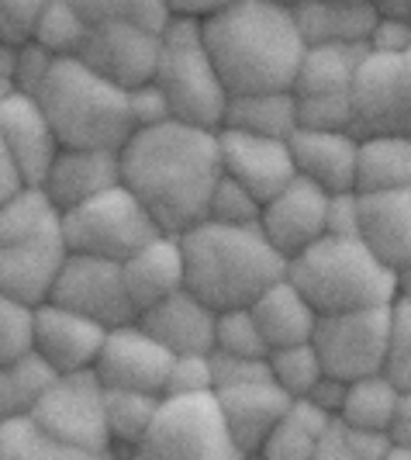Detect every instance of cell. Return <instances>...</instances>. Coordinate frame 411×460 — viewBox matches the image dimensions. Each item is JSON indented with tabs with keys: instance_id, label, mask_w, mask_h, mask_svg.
<instances>
[{
	"instance_id": "6da1fadb",
	"label": "cell",
	"mask_w": 411,
	"mask_h": 460,
	"mask_svg": "<svg viewBox=\"0 0 411 460\" xmlns=\"http://www.w3.org/2000/svg\"><path fill=\"white\" fill-rule=\"evenodd\" d=\"M222 177L225 160L218 128L173 118L136 128L121 146V181L145 201L162 232H187L205 222Z\"/></svg>"
},
{
	"instance_id": "7a4b0ae2",
	"label": "cell",
	"mask_w": 411,
	"mask_h": 460,
	"mask_svg": "<svg viewBox=\"0 0 411 460\" xmlns=\"http://www.w3.org/2000/svg\"><path fill=\"white\" fill-rule=\"evenodd\" d=\"M201 31L229 93L294 91L308 42L291 7L276 0H235L205 18Z\"/></svg>"
},
{
	"instance_id": "3957f363",
	"label": "cell",
	"mask_w": 411,
	"mask_h": 460,
	"mask_svg": "<svg viewBox=\"0 0 411 460\" xmlns=\"http://www.w3.org/2000/svg\"><path fill=\"white\" fill-rule=\"evenodd\" d=\"M187 260V288L207 305L239 308L252 305L270 284L287 277V256L259 226H232L205 218L180 232Z\"/></svg>"
},
{
	"instance_id": "277c9868",
	"label": "cell",
	"mask_w": 411,
	"mask_h": 460,
	"mask_svg": "<svg viewBox=\"0 0 411 460\" xmlns=\"http://www.w3.org/2000/svg\"><path fill=\"white\" fill-rule=\"evenodd\" d=\"M35 97L63 146L121 149L136 132L128 91L80 56H59Z\"/></svg>"
},
{
	"instance_id": "5b68a950",
	"label": "cell",
	"mask_w": 411,
	"mask_h": 460,
	"mask_svg": "<svg viewBox=\"0 0 411 460\" xmlns=\"http://www.w3.org/2000/svg\"><path fill=\"white\" fill-rule=\"evenodd\" d=\"M287 277L321 315L394 305L398 298V270L377 256L363 235L325 232L308 250L287 260Z\"/></svg>"
},
{
	"instance_id": "8992f818",
	"label": "cell",
	"mask_w": 411,
	"mask_h": 460,
	"mask_svg": "<svg viewBox=\"0 0 411 460\" xmlns=\"http://www.w3.org/2000/svg\"><path fill=\"white\" fill-rule=\"evenodd\" d=\"M156 80L173 104V118L205 125V128L225 125L232 93L211 59V49H207L197 18L173 14L166 22Z\"/></svg>"
},
{
	"instance_id": "52a82bcc",
	"label": "cell",
	"mask_w": 411,
	"mask_h": 460,
	"mask_svg": "<svg viewBox=\"0 0 411 460\" xmlns=\"http://www.w3.org/2000/svg\"><path fill=\"white\" fill-rule=\"evenodd\" d=\"M136 457L149 460H242L218 392L162 394L160 412Z\"/></svg>"
},
{
	"instance_id": "ba28073f",
	"label": "cell",
	"mask_w": 411,
	"mask_h": 460,
	"mask_svg": "<svg viewBox=\"0 0 411 460\" xmlns=\"http://www.w3.org/2000/svg\"><path fill=\"white\" fill-rule=\"evenodd\" d=\"M63 229H66V243L73 253L128 260L138 246L156 239L162 226L136 190L121 181V184L87 198L83 205L66 208Z\"/></svg>"
},
{
	"instance_id": "9c48e42d",
	"label": "cell",
	"mask_w": 411,
	"mask_h": 460,
	"mask_svg": "<svg viewBox=\"0 0 411 460\" xmlns=\"http://www.w3.org/2000/svg\"><path fill=\"white\" fill-rule=\"evenodd\" d=\"M31 412L80 460L115 457V439L108 426V385L93 367L59 374Z\"/></svg>"
},
{
	"instance_id": "30bf717a",
	"label": "cell",
	"mask_w": 411,
	"mask_h": 460,
	"mask_svg": "<svg viewBox=\"0 0 411 460\" xmlns=\"http://www.w3.org/2000/svg\"><path fill=\"white\" fill-rule=\"evenodd\" d=\"M394 340V305L328 312L315 325L311 343L319 346L325 374L356 381L366 374L388 370Z\"/></svg>"
},
{
	"instance_id": "8fae6325",
	"label": "cell",
	"mask_w": 411,
	"mask_h": 460,
	"mask_svg": "<svg viewBox=\"0 0 411 460\" xmlns=\"http://www.w3.org/2000/svg\"><path fill=\"white\" fill-rule=\"evenodd\" d=\"M48 301L76 308V312H83L104 325H121L138 319V308L132 301V291H128V280H125V263L111 260V256L69 253Z\"/></svg>"
},
{
	"instance_id": "7c38bea8",
	"label": "cell",
	"mask_w": 411,
	"mask_h": 460,
	"mask_svg": "<svg viewBox=\"0 0 411 460\" xmlns=\"http://www.w3.org/2000/svg\"><path fill=\"white\" fill-rule=\"evenodd\" d=\"M356 132H401L411 136V49L370 52L353 87Z\"/></svg>"
},
{
	"instance_id": "4fadbf2b",
	"label": "cell",
	"mask_w": 411,
	"mask_h": 460,
	"mask_svg": "<svg viewBox=\"0 0 411 460\" xmlns=\"http://www.w3.org/2000/svg\"><path fill=\"white\" fill-rule=\"evenodd\" d=\"M69 253L73 250L66 243L63 218L28 232V235L0 243V295L24 298L31 305L48 301Z\"/></svg>"
},
{
	"instance_id": "5bb4252c",
	"label": "cell",
	"mask_w": 411,
	"mask_h": 460,
	"mask_svg": "<svg viewBox=\"0 0 411 460\" xmlns=\"http://www.w3.org/2000/svg\"><path fill=\"white\" fill-rule=\"evenodd\" d=\"M162 49V28H149L138 22H93L80 59L97 73L121 84L125 91L156 80Z\"/></svg>"
},
{
	"instance_id": "9a60e30c",
	"label": "cell",
	"mask_w": 411,
	"mask_h": 460,
	"mask_svg": "<svg viewBox=\"0 0 411 460\" xmlns=\"http://www.w3.org/2000/svg\"><path fill=\"white\" fill-rule=\"evenodd\" d=\"M173 349L162 346L145 325L121 323L108 329L104 349L97 357L93 370L108 388H138V392H166L170 367H173Z\"/></svg>"
},
{
	"instance_id": "2e32d148",
	"label": "cell",
	"mask_w": 411,
	"mask_h": 460,
	"mask_svg": "<svg viewBox=\"0 0 411 460\" xmlns=\"http://www.w3.org/2000/svg\"><path fill=\"white\" fill-rule=\"evenodd\" d=\"M328 198L332 190L321 187L319 181L297 173L284 190H276L274 198L263 205L259 229L270 235L280 253L291 256L308 250L315 239L328 232Z\"/></svg>"
},
{
	"instance_id": "e0dca14e",
	"label": "cell",
	"mask_w": 411,
	"mask_h": 460,
	"mask_svg": "<svg viewBox=\"0 0 411 460\" xmlns=\"http://www.w3.org/2000/svg\"><path fill=\"white\" fill-rule=\"evenodd\" d=\"M218 138H222L225 173H232L235 181H242L263 205L297 177L291 138L259 136V132L232 128V125H222Z\"/></svg>"
},
{
	"instance_id": "ac0fdd59",
	"label": "cell",
	"mask_w": 411,
	"mask_h": 460,
	"mask_svg": "<svg viewBox=\"0 0 411 460\" xmlns=\"http://www.w3.org/2000/svg\"><path fill=\"white\" fill-rule=\"evenodd\" d=\"M0 149L22 163L31 184H42L63 142L42 111L35 93H4L0 97Z\"/></svg>"
},
{
	"instance_id": "d6986e66",
	"label": "cell",
	"mask_w": 411,
	"mask_h": 460,
	"mask_svg": "<svg viewBox=\"0 0 411 460\" xmlns=\"http://www.w3.org/2000/svg\"><path fill=\"white\" fill-rule=\"evenodd\" d=\"M218 402L225 409L232 439H235L239 454L246 460L263 454V443L270 439L276 422L284 419V412L291 409L294 398L284 392L274 377H256V381H246V385L218 388Z\"/></svg>"
},
{
	"instance_id": "ffe728a7",
	"label": "cell",
	"mask_w": 411,
	"mask_h": 460,
	"mask_svg": "<svg viewBox=\"0 0 411 460\" xmlns=\"http://www.w3.org/2000/svg\"><path fill=\"white\" fill-rule=\"evenodd\" d=\"M111 325L97 323L91 315L66 308L59 301H42L39 305V343L35 349H42L56 367L69 374V370H87L97 364L104 340H108Z\"/></svg>"
},
{
	"instance_id": "44dd1931",
	"label": "cell",
	"mask_w": 411,
	"mask_h": 460,
	"mask_svg": "<svg viewBox=\"0 0 411 460\" xmlns=\"http://www.w3.org/2000/svg\"><path fill=\"white\" fill-rule=\"evenodd\" d=\"M115 184H121V149L101 146H63L42 181L48 198L63 211Z\"/></svg>"
},
{
	"instance_id": "7402d4cb",
	"label": "cell",
	"mask_w": 411,
	"mask_h": 460,
	"mask_svg": "<svg viewBox=\"0 0 411 460\" xmlns=\"http://www.w3.org/2000/svg\"><path fill=\"white\" fill-rule=\"evenodd\" d=\"M138 323L173 353H211L214 329H218V308L207 305L201 295H194L190 288H180L177 295L145 308Z\"/></svg>"
},
{
	"instance_id": "603a6c76",
	"label": "cell",
	"mask_w": 411,
	"mask_h": 460,
	"mask_svg": "<svg viewBox=\"0 0 411 460\" xmlns=\"http://www.w3.org/2000/svg\"><path fill=\"white\" fill-rule=\"evenodd\" d=\"M297 173L319 181L328 190L356 187L360 132L356 128H297L291 136Z\"/></svg>"
},
{
	"instance_id": "cb8c5ba5",
	"label": "cell",
	"mask_w": 411,
	"mask_h": 460,
	"mask_svg": "<svg viewBox=\"0 0 411 460\" xmlns=\"http://www.w3.org/2000/svg\"><path fill=\"white\" fill-rule=\"evenodd\" d=\"M125 263V280L136 301L138 315L153 308L156 301L177 295L187 288V260H183V239L180 232H160L145 246H138Z\"/></svg>"
},
{
	"instance_id": "d4e9b609",
	"label": "cell",
	"mask_w": 411,
	"mask_h": 460,
	"mask_svg": "<svg viewBox=\"0 0 411 460\" xmlns=\"http://www.w3.org/2000/svg\"><path fill=\"white\" fill-rule=\"evenodd\" d=\"M363 194V239L390 267L411 263V184Z\"/></svg>"
},
{
	"instance_id": "484cf974",
	"label": "cell",
	"mask_w": 411,
	"mask_h": 460,
	"mask_svg": "<svg viewBox=\"0 0 411 460\" xmlns=\"http://www.w3.org/2000/svg\"><path fill=\"white\" fill-rule=\"evenodd\" d=\"M297 28L308 46L321 42H370L380 18L373 0H304L294 7Z\"/></svg>"
},
{
	"instance_id": "4316f807",
	"label": "cell",
	"mask_w": 411,
	"mask_h": 460,
	"mask_svg": "<svg viewBox=\"0 0 411 460\" xmlns=\"http://www.w3.org/2000/svg\"><path fill=\"white\" fill-rule=\"evenodd\" d=\"M252 312L263 325V336H267L270 349L274 346L308 343L321 319V312L301 295V288L291 277H280L276 284H270L259 298L252 301Z\"/></svg>"
},
{
	"instance_id": "83f0119b",
	"label": "cell",
	"mask_w": 411,
	"mask_h": 460,
	"mask_svg": "<svg viewBox=\"0 0 411 460\" xmlns=\"http://www.w3.org/2000/svg\"><path fill=\"white\" fill-rule=\"evenodd\" d=\"M370 56L366 42H321L308 46L301 69H297L294 93L315 97V93H353L356 73Z\"/></svg>"
},
{
	"instance_id": "f1b7e54d",
	"label": "cell",
	"mask_w": 411,
	"mask_h": 460,
	"mask_svg": "<svg viewBox=\"0 0 411 460\" xmlns=\"http://www.w3.org/2000/svg\"><path fill=\"white\" fill-rule=\"evenodd\" d=\"M411 184V136L366 132L360 136L356 190H388Z\"/></svg>"
},
{
	"instance_id": "f546056e",
	"label": "cell",
	"mask_w": 411,
	"mask_h": 460,
	"mask_svg": "<svg viewBox=\"0 0 411 460\" xmlns=\"http://www.w3.org/2000/svg\"><path fill=\"white\" fill-rule=\"evenodd\" d=\"M225 125L246 128L259 136L291 138L301 128L294 91H256V93H232Z\"/></svg>"
},
{
	"instance_id": "4dcf8cb0",
	"label": "cell",
	"mask_w": 411,
	"mask_h": 460,
	"mask_svg": "<svg viewBox=\"0 0 411 460\" xmlns=\"http://www.w3.org/2000/svg\"><path fill=\"white\" fill-rule=\"evenodd\" d=\"M332 422V412H325L321 405H315L311 398H294L291 409L284 412V419L276 422V429L270 439L263 443L267 460H315L319 439L325 433V426Z\"/></svg>"
},
{
	"instance_id": "1f68e13d",
	"label": "cell",
	"mask_w": 411,
	"mask_h": 460,
	"mask_svg": "<svg viewBox=\"0 0 411 460\" xmlns=\"http://www.w3.org/2000/svg\"><path fill=\"white\" fill-rule=\"evenodd\" d=\"M59 374L63 370L42 349H31L24 357L0 364V415L31 412L42 402V394L56 385Z\"/></svg>"
},
{
	"instance_id": "d6a6232c",
	"label": "cell",
	"mask_w": 411,
	"mask_h": 460,
	"mask_svg": "<svg viewBox=\"0 0 411 460\" xmlns=\"http://www.w3.org/2000/svg\"><path fill=\"white\" fill-rule=\"evenodd\" d=\"M401 394L405 388L390 377L388 370L380 374H366L349 381V392H345L343 419L349 426H366V429H390L398 409H401Z\"/></svg>"
},
{
	"instance_id": "836d02e7",
	"label": "cell",
	"mask_w": 411,
	"mask_h": 460,
	"mask_svg": "<svg viewBox=\"0 0 411 460\" xmlns=\"http://www.w3.org/2000/svg\"><path fill=\"white\" fill-rule=\"evenodd\" d=\"M162 394L138 392V388H108V426L115 439V454H138L153 419L160 412Z\"/></svg>"
},
{
	"instance_id": "e575fe53",
	"label": "cell",
	"mask_w": 411,
	"mask_h": 460,
	"mask_svg": "<svg viewBox=\"0 0 411 460\" xmlns=\"http://www.w3.org/2000/svg\"><path fill=\"white\" fill-rule=\"evenodd\" d=\"M0 457L4 460H80L56 439L35 412L0 415Z\"/></svg>"
},
{
	"instance_id": "d590c367",
	"label": "cell",
	"mask_w": 411,
	"mask_h": 460,
	"mask_svg": "<svg viewBox=\"0 0 411 460\" xmlns=\"http://www.w3.org/2000/svg\"><path fill=\"white\" fill-rule=\"evenodd\" d=\"M56 52H48L42 42H0V97L4 93H39L46 76L56 66Z\"/></svg>"
},
{
	"instance_id": "8d00e7d4",
	"label": "cell",
	"mask_w": 411,
	"mask_h": 460,
	"mask_svg": "<svg viewBox=\"0 0 411 460\" xmlns=\"http://www.w3.org/2000/svg\"><path fill=\"white\" fill-rule=\"evenodd\" d=\"M91 18L73 4V0H52L39 14L31 39L42 42L56 56H80V49L91 35Z\"/></svg>"
},
{
	"instance_id": "74e56055",
	"label": "cell",
	"mask_w": 411,
	"mask_h": 460,
	"mask_svg": "<svg viewBox=\"0 0 411 460\" xmlns=\"http://www.w3.org/2000/svg\"><path fill=\"white\" fill-rule=\"evenodd\" d=\"M270 377L291 398H304L311 388L325 377V364H321L319 346L311 343H291V346H274L270 349Z\"/></svg>"
},
{
	"instance_id": "f35d334b",
	"label": "cell",
	"mask_w": 411,
	"mask_h": 460,
	"mask_svg": "<svg viewBox=\"0 0 411 460\" xmlns=\"http://www.w3.org/2000/svg\"><path fill=\"white\" fill-rule=\"evenodd\" d=\"M39 343V305L0 295V364L31 353Z\"/></svg>"
},
{
	"instance_id": "ab89813d",
	"label": "cell",
	"mask_w": 411,
	"mask_h": 460,
	"mask_svg": "<svg viewBox=\"0 0 411 460\" xmlns=\"http://www.w3.org/2000/svg\"><path fill=\"white\" fill-rule=\"evenodd\" d=\"M214 349H229V353H242V357H270V343L263 336V325L256 319L252 305L222 308L218 312Z\"/></svg>"
},
{
	"instance_id": "60d3db41",
	"label": "cell",
	"mask_w": 411,
	"mask_h": 460,
	"mask_svg": "<svg viewBox=\"0 0 411 460\" xmlns=\"http://www.w3.org/2000/svg\"><path fill=\"white\" fill-rule=\"evenodd\" d=\"M207 218L214 222H232V226H259L263 218V201L252 194L242 181H235L232 173H225L207 205Z\"/></svg>"
},
{
	"instance_id": "b9f144b4",
	"label": "cell",
	"mask_w": 411,
	"mask_h": 460,
	"mask_svg": "<svg viewBox=\"0 0 411 460\" xmlns=\"http://www.w3.org/2000/svg\"><path fill=\"white\" fill-rule=\"evenodd\" d=\"M91 22H138L149 28H166L173 18L166 0H73Z\"/></svg>"
},
{
	"instance_id": "7bdbcfd3",
	"label": "cell",
	"mask_w": 411,
	"mask_h": 460,
	"mask_svg": "<svg viewBox=\"0 0 411 460\" xmlns=\"http://www.w3.org/2000/svg\"><path fill=\"white\" fill-rule=\"evenodd\" d=\"M194 392H214V364L211 353H177L170 381L162 394H194Z\"/></svg>"
},
{
	"instance_id": "ee69618b",
	"label": "cell",
	"mask_w": 411,
	"mask_h": 460,
	"mask_svg": "<svg viewBox=\"0 0 411 460\" xmlns=\"http://www.w3.org/2000/svg\"><path fill=\"white\" fill-rule=\"evenodd\" d=\"M388 374L411 392V298H394V340H390Z\"/></svg>"
},
{
	"instance_id": "f6af8a7d",
	"label": "cell",
	"mask_w": 411,
	"mask_h": 460,
	"mask_svg": "<svg viewBox=\"0 0 411 460\" xmlns=\"http://www.w3.org/2000/svg\"><path fill=\"white\" fill-rule=\"evenodd\" d=\"M211 364H214V392L229 388V385H246L256 377H270L267 357H242V353H229V349H211Z\"/></svg>"
},
{
	"instance_id": "bcb514c9",
	"label": "cell",
	"mask_w": 411,
	"mask_h": 460,
	"mask_svg": "<svg viewBox=\"0 0 411 460\" xmlns=\"http://www.w3.org/2000/svg\"><path fill=\"white\" fill-rule=\"evenodd\" d=\"M52 0H0V42H24L31 39L39 14Z\"/></svg>"
},
{
	"instance_id": "7dc6e473",
	"label": "cell",
	"mask_w": 411,
	"mask_h": 460,
	"mask_svg": "<svg viewBox=\"0 0 411 460\" xmlns=\"http://www.w3.org/2000/svg\"><path fill=\"white\" fill-rule=\"evenodd\" d=\"M128 101H132L136 128H153V125H162V121H173V104H170L166 91L160 87V80H149L142 87H132Z\"/></svg>"
},
{
	"instance_id": "c3c4849f",
	"label": "cell",
	"mask_w": 411,
	"mask_h": 460,
	"mask_svg": "<svg viewBox=\"0 0 411 460\" xmlns=\"http://www.w3.org/2000/svg\"><path fill=\"white\" fill-rule=\"evenodd\" d=\"M328 232L332 235H363V194L356 187L332 190V198H328Z\"/></svg>"
},
{
	"instance_id": "681fc988",
	"label": "cell",
	"mask_w": 411,
	"mask_h": 460,
	"mask_svg": "<svg viewBox=\"0 0 411 460\" xmlns=\"http://www.w3.org/2000/svg\"><path fill=\"white\" fill-rule=\"evenodd\" d=\"M390 447H394V433L390 429L349 426V454H353V460H388Z\"/></svg>"
},
{
	"instance_id": "f907efd6",
	"label": "cell",
	"mask_w": 411,
	"mask_h": 460,
	"mask_svg": "<svg viewBox=\"0 0 411 460\" xmlns=\"http://www.w3.org/2000/svg\"><path fill=\"white\" fill-rule=\"evenodd\" d=\"M366 46H370V52H405V49H411V22L380 14Z\"/></svg>"
},
{
	"instance_id": "816d5d0a",
	"label": "cell",
	"mask_w": 411,
	"mask_h": 460,
	"mask_svg": "<svg viewBox=\"0 0 411 460\" xmlns=\"http://www.w3.org/2000/svg\"><path fill=\"white\" fill-rule=\"evenodd\" d=\"M315 460H353V454H349V426H345L343 415H332V422L325 426Z\"/></svg>"
},
{
	"instance_id": "f5cc1de1",
	"label": "cell",
	"mask_w": 411,
	"mask_h": 460,
	"mask_svg": "<svg viewBox=\"0 0 411 460\" xmlns=\"http://www.w3.org/2000/svg\"><path fill=\"white\" fill-rule=\"evenodd\" d=\"M345 392H349V381H343V377H336V374H325L319 385L311 388V394H304V398H311L315 405H321L325 412L339 415L345 405Z\"/></svg>"
},
{
	"instance_id": "db71d44e",
	"label": "cell",
	"mask_w": 411,
	"mask_h": 460,
	"mask_svg": "<svg viewBox=\"0 0 411 460\" xmlns=\"http://www.w3.org/2000/svg\"><path fill=\"white\" fill-rule=\"evenodd\" d=\"M24 187H31V181H28V173L22 170V163L14 160L11 153L0 149V201L22 194Z\"/></svg>"
},
{
	"instance_id": "11a10c76",
	"label": "cell",
	"mask_w": 411,
	"mask_h": 460,
	"mask_svg": "<svg viewBox=\"0 0 411 460\" xmlns=\"http://www.w3.org/2000/svg\"><path fill=\"white\" fill-rule=\"evenodd\" d=\"M235 0H166V7H170V14H180V18H197V22H205L211 14H218L222 7H229Z\"/></svg>"
},
{
	"instance_id": "9f6ffc18",
	"label": "cell",
	"mask_w": 411,
	"mask_h": 460,
	"mask_svg": "<svg viewBox=\"0 0 411 460\" xmlns=\"http://www.w3.org/2000/svg\"><path fill=\"white\" fill-rule=\"evenodd\" d=\"M390 433H394V439H398V443L411 447V392L401 394V409H398V419H394Z\"/></svg>"
},
{
	"instance_id": "6f0895ef",
	"label": "cell",
	"mask_w": 411,
	"mask_h": 460,
	"mask_svg": "<svg viewBox=\"0 0 411 460\" xmlns=\"http://www.w3.org/2000/svg\"><path fill=\"white\" fill-rule=\"evenodd\" d=\"M373 7L380 14H390V18H405L411 22V0H373Z\"/></svg>"
},
{
	"instance_id": "680465c9",
	"label": "cell",
	"mask_w": 411,
	"mask_h": 460,
	"mask_svg": "<svg viewBox=\"0 0 411 460\" xmlns=\"http://www.w3.org/2000/svg\"><path fill=\"white\" fill-rule=\"evenodd\" d=\"M398 298H411V263L398 267Z\"/></svg>"
},
{
	"instance_id": "91938a15",
	"label": "cell",
	"mask_w": 411,
	"mask_h": 460,
	"mask_svg": "<svg viewBox=\"0 0 411 460\" xmlns=\"http://www.w3.org/2000/svg\"><path fill=\"white\" fill-rule=\"evenodd\" d=\"M276 4H284V7H291V11H294V7H301L304 0H276Z\"/></svg>"
}]
</instances>
